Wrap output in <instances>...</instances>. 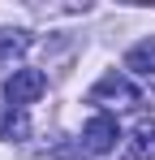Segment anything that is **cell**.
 Returning <instances> with one entry per match:
<instances>
[{"instance_id":"1","label":"cell","mask_w":155,"mask_h":160,"mask_svg":"<svg viewBox=\"0 0 155 160\" xmlns=\"http://www.w3.org/2000/svg\"><path fill=\"white\" fill-rule=\"evenodd\" d=\"M86 100L91 104H99V108H138L142 104V95H138V87L125 78V74H103L91 91H86Z\"/></svg>"},{"instance_id":"2","label":"cell","mask_w":155,"mask_h":160,"mask_svg":"<svg viewBox=\"0 0 155 160\" xmlns=\"http://www.w3.org/2000/svg\"><path fill=\"white\" fill-rule=\"evenodd\" d=\"M43 91H48V78H43L39 69H13V74L4 78V100H9L13 108L35 104Z\"/></svg>"},{"instance_id":"3","label":"cell","mask_w":155,"mask_h":160,"mask_svg":"<svg viewBox=\"0 0 155 160\" xmlns=\"http://www.w3.org/2000/svg\"><path fill=\"white\" fill-rule=\"evenodd\" d=\"M116 138H121L116 117L99 112V117H91V121L82 126V152H91V156H108V152L116 147Z\"/></svg>"},{"instance_id":"4","label":"cell","mask_w":155,"mask_h":160,"mask_svg":"<svg viewBox=\"0 0 155 160\" xmlns=\"http://www.w3.org/2000/svg\"><path fill=\"white\" fill-rule=\"evenodd\" d=\"M0 138H9V143L30 138V117H26V108H13L9 100H0Z\"/></svg>"},{"instance_id":"5","label":"cell","mask_w":155,"mask_h":160,"mask_svg":"<svg viewBox=\"0 0 155 160\" xmlns=\"http://www.w3.org/2000/svg\"><path fill=\"white\" fill-rule=\"evenodd\" d=\"M125 69L138 74V78H155V35L151 39H138L125 52Z\"/></svg>"},{"instance_id":"6","label":"cell","mask_w":155,"mask_h":160,"mask_svg":"<svg viewBox=\"0 0 155 160\" xmlns=\"http://www.w3.org/2000/svg\"><path fill=\"white\" fill-rule=\"evenodd\" d=\"M26 48H30L26 30H0V69H13L26 56Z\"/></svg>"},{"instance_id":"7","label":"cell","mask_w":155,"mask_h":160,"mask_svg":"<svg viewBox=\"0 0 155 160\" xmlns=\"http://www.w3.org/2000/svg\"><path fill=\"white\" fill-rule=\"evenodd\" d=\"M129 152H134V160H155V121H138Z\"/></svg>"}]
</instances>
